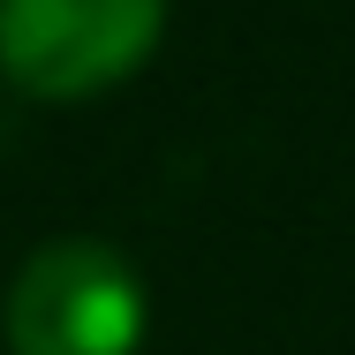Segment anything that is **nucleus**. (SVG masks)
Returning a JSON list of instances; mask_svg holds the SVG:
<instances>
[{"label":"nucleus","instance_id":"1","mask_svg":"<svg viewBox=\"0 0 355 355\" xmlns=\"http://www.w3.org/2000/svg\"><path fill=\"white\" fill-rule=\"evenodd\" d=\"M144 325H151V302L137 265L91 234H61L31 250L0 302L8 355H137Z\"/></svg>","mask_w":355,"mask_h":355},{"label":"nucleus","instance_id":"2","mask_svg":"<svg viewBox=\"0 0 355 355\" xmlns=\"http://www.w3.org/2000/svg\"><path fill=\"white\" fill-rule=\"evenodd\" d=\"M166 0H0V76L23 98H98L159 53Z\"/></svg>","mask_w":355,"mask_h":355}]
</instances>
